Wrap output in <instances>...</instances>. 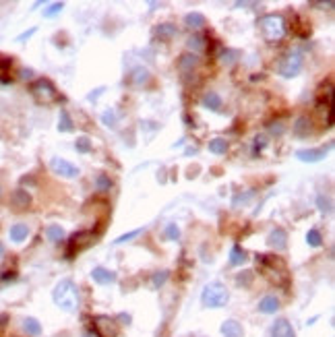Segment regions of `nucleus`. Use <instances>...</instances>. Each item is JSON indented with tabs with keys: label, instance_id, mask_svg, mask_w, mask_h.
I'll use <instances>...</instances> for the list:
<instances>
[{
	"label": "nucleus",
	"instance_id": "1",
	"mask_svg": "<svg viewBox=\"0 0 335 337\" xmlns=\"http://www.w3.org/2000/svg\"><path fill=\"white\" fill-rule=\"evenodd\" d=\"M52 300L54 304L64 310V312H75L81 306V298H79V290L75 285L73 279H62L56 283L54 292H52Z\"/></svg>",
	"mask_w": 335,
	"mask_h": 337
},
{
	"label": "nucleus",
	"instance_id": "2",
	"mask_svg": "<svg viewBox=\"0 0 335 337\" xmlns=\"http://www.w3.org/2000/svg\"><path fill=\"white\" fill-rule=\"evenodd\" d=\"M257 25L261 27L265 41H269V43H275V41L283 39V35H285V21L281 15H275V13L265 15L259 19Z\"/></svg>",
	"mask_w": 335,
	"mask_h": 337
},
{
	"label": "nucleus",
	"instance_id": "3",
	"mask_svg": "<svg viewBox=\"0 0 335 337\" xmlns=\"http://www.w3.org/2000/svg\"><path fill=\"white\" fill-rule=\"evenodd\" d=\"M228 300H230V292L219 281L207 283L203 294H201V302H203V306H207V308H221V306L228 304Z\"/></svg>",
	"mask_w": 335,
	"mask_h": 337
},
{
	"label": "nucleus",
	"instance_id": "4",
	"mask_svg": "<svg viewBox=\"0 0 335 337\" xmlns=\"http://www.w3.org/2000/svg\"><path fill=\"white\" fill-rule=\"evenodd\" d=\"M31 93L39 104H52L58 100V91L50 79H37L31 85Z\"/></svg>",
	"mask_w": 335,
	"mask_h": 337
},
{
	"label": "nucleus",
	"instance_id": "5",
	"mask_svg": "<svg viewBox=\"0 0 335 337\" xmlns=\"http://www.w3.org/2000/svg\"><path fill=\"white\" fill-rule=\"evenodd\" d=\"M302 71V56L298 52H292L283 56V60L279 62V75L290 79V77H296L298 73Z\"/></svg>",
	"mask_w": 335,
	"mask_h": 337
},
{
	"label": "nucleus",
	"instance_id": "6",
	"mask_svg": "<svg viewBox=\"0 0 335 337\" xmlns=\"http://www.w3.org/2000/svg\"><path fill=\"white\" fill-rule=\"evenodd\" d=\"M50 170L56 176H62V178H77L81 174L77 166H73L71 162L62 160V157H52V160H50Z\"/></svg>",
	"mask_w": 335,
	"mask_h": 337
},
{
	"label": "nucleus",
	"instance_id": "7",
	"mask_svg": "<svg viewBox=\"0 0 335 337\" xmlns=\"http://www.w3.org/2000/svg\"><path fill=\"white\" fill-rule=\"evenodd\" d=\"M91 240H93V234H91V232H79V234H75V236L71 238V242H69V251H66V259H73L75 251L79 253L81 249H85V246L91 244Z\"/></svg>",
	"mask_w": 335,
	"mask_h": 337
},
{
	"label": "nucleus",
	"instance_id": "8",
	"mask_svg": "<svg viewBox=\"0 0 335 337\" xmlns=\"http://www.w3.org/2000/svg\"><path fill=\"white\" fill-rule=\"evenodd\" d=\"M331 147V145H329ZM329 147H319V149H300L296 151V157L300 162H308V164H315V162H321L325 160V155H327V149Z\"/></svg>",
	"mask_w": 335,
	"mask_h": 337
},
{
	"label": "nucleus",
	"instance_id": "9",
	"mask_svg": "<svg viewBox=\"0 0 335 337\" xmlns=\"http://www.w3.org/2000/svg\"><path fill=\"white\" fill-rule=\"evenodd\" d=\"M271 337H296V331L285 319H277L271 327Z\"/></svg>",
	"mask_w": 335,
	"mask_h": 337
},
{
	"label": "nucleus",
	"instance_id": "10",
	"mask_svg": "<svg viewBox=\"0 0 335 337\" xmlns=\"http://www.w3.org/2000/svg\"><path fill=\"white\" fill-rule=\"evenodd\" d=\"M11 205H13L15 209H27V207L31 205V197H29V192L23 190V188L13 190V195H11Z\"/></svg>",
	"mask_w": 335,
	"mask_h": 337
},
{
	"label": "nucleus",
	"instance_id": "11",
	"mask_svg": "<svg viewBox=\"0 0 335 337\" xmlns=\"http://www.w3.org/2000/svg\"><path fill=\"white\" fill-rule=\"evenodd\" d=\"M91 277L100 285H108V283H114L116 281V273L110 271V269H104V267H95L93 271H91Z\"/></svg>",
	"mask_w": 335,
	"mask_h": 337
},
{
	"label": "nucleus",
	"instance_id": "12",
	"mask_svg": "<svg viewBox=\"0 0 335 337\" xmlns=\"http://www.w3.org/2000/svg\"><path fill=\"white\" fill-rule=\"evenodd\" d=\"M221 335L223 337H242L244 331H242V325L234 319H228L221 323Z\"/></svg>",
	"mask_w": 335,
	"mask_h": 337
},
{
	"label": "nucleus",
	"instance_id": "13",
	"mask_svg": "<svg viewBox=\"0 0 335 337\" xmlns=\"http://www.w3.org/2000/svg\"><path fill=\"white\" fill-rule=\"evenodd\" d=\"M285 240H288V234H285L281 228H275V230L269 234V240H267V242H269V246H273L275 251H283L285 246H288Z\"/></svg>",
	"mask_w": 335,
	"mask_h": 337
},
{
	"label": "nucleus",
	"instance_id": "14",
	"mask_svg": "<svg viewBox=\"0 0 335 337\" xmlns=\"http://www.w3.org/2000/svg\"><path fill=\"white\" fill-rule=\"evenodd\" d=\"M197 64H199V58L195 54H182L180 60H178V69H180V73H184V75H190Z\"/></svg>",
	"mask_w": 335,
	"mask_h": 337
},
{
	"label": "nucleus",
	"instance_id": "15",
	"mask_svg": "<svg viewBox=\"0 0 335 337\" xmlns=\"http://www.w3.org/2000/svg\"><path fill=\"white\" fill-rule=\"evenodd\" d=\"M259 310L263 314H273L279 310V300L275 296H265L261 302H259Z\"/></svg>",
	"mask_w": 335,
	"mask_h": 337
},
{
	"label": "nucleus",
	"instance_id": "16",
	"mask_svg": "<svg viewBox=\"0 0 335 337\" xmlns=\"http://www.w3.org/2000/svg\"><path fill=\"white\" fill-rule=\"evenodd\" d=\"M312 132V122L308 116H300L296 118V124H294V134H298V137H308V134Z\"/></svg>",
	"mask_w": 335,
	"mask_h": 337
},
{
	"label": "nucleus",
	"instance_id": "17",
	"mask_svg": "<svg viewBox=\"0 0 335 337\" xmlns=\"http://www.w3.org/2000/svg\"><path fill=\"white\" fill-rule=\"evenodd\" d=\"M9 234H11V240L19 244V242H23V240L29 236V228L25 226V223H15Z\"/></svg>",
	"mask_w": 335,
	"mask_h": 337
},
{
	"label": "nucleus",
	"instance_id": "18",
	"mask_svg": "<svg viewBox=\"0 0 335 337\" xmlns=\"http://www.w3.org/2000/svg\"><path fill=\"white\" fill-rule=\"evenodd\" d=\"M153 33L158 35L162 41H168V39H172V37L176 35V27H174V25H170V23H162V25L155 27V31H153Z\"/></svg>",
	"mask_w": 335,
	"mask_h": 337
},
{
	"label": "nucleus",
	"instance_id": "19",
	"mask_svg": "<svg viewBox=\"0 0 335 337\" xmlns=\"http://www.w3.org/2000/svg\"><path fill=\"white\" fill-rule=\"evenodd\" d=\"M203 106L207 110H213V112H219L221 110V98L215 93V91H209L203 95Z\"/></svg>",
	"mask_w": 335,
	"mask_h": 337
},
{
	"label": "nucleus",
	"instance_id": "20",
	"mask_svg": "<svg viewBox=\"0 0 335 337\" xmlns=\"http://www.w3.org/2000/svg\"><path fill=\"white\" fill-rule=\"evenodd\" d=\"M23 331H25L27 335H31V337H37V335L41 333V325H39V321H37V319L27 317V319L23 321Z\"/></svg>",
	"mask_w": 335,
	"mask_h": 337
},
{
	"label": "nucleus",
	"instance_id": "21",
	"mask_svg": "<svg viewBox=\"0 0 335 337\" xmlns=\"http://www.w3.org/2000/svg\"><path fill=\"white\" fill-rule=\"evenodd\" d=\"M184 23L188 25V27H193V29H201L205 25V17L201 15V13H188L186 17H184Z\"/></svg>",
	"mask_w": 335,
	"mask_h": 337
},
{
	"label": "nucleus",
	"instance_id": "22",
	"mask_svg": "<svg viewBox=\"0 0 335 337\" xmlns=\"http://www.w3.org/2000/svg\"><path fill=\"white\" fill-rule=\"evenodd\" d=\"M205 35H201V33H195V35H190L188 37V48L190 50H195V52H201V50H205Z\"/></svg>",
	"mask_w": 335,
	"mask_h": 337
},
{
	"label": "nucleus",
	"instance_id": "23",
	"mask_svg": "<svg viewBox=\"0 0 335 337\" xmlns=\"http://www.w3.org/2000/svg\"><path fill=\"white\" fill-rule=\"evenodd\" d=\"M58 130H60V132H69V130H73V120H71V116H69V112H66V110H60Z\"/></svg>",
	"mask_w": 335,
	"mask_h": 337
},
{
	"label": "nucleus",
	"instance_id": "24",
	"mask_svg": "<svg viewBox=\"0 0 335 337\" xmlns=\"http://www.w3.org/2000/svg\"><path fill=\"white\" fill-rule=\"evenodd\" d=\"M244 261H247V253H244L242 246H232V251H230V263H232V265H242Z\"/></svg>",
	"mask_w": 335,
	"mask_h": 337
},
{
	"label": "nucleus",
	"instance_id": "25",
	"mask_svg": "<svg viewBox=\"0 0 335 337\" xmlns=\"http://www.w3.org/2000/svg\"><path fill=\"white\" fill-rule=\"evenodd\" d=\"M209 151L215 153V155L226 153L228 151V141L226 139H213V141H209Z\"/></svg>",
	"mask_w": 335,
	"mask_h": 337
},
{
	"label": "nucleus",
	"instance_id": "26",
	"mask_svg": "<svg viewBox=\"0 0 335 337\" xmlns=\"http://www.w3.org/2000/svg\"><path fill=\"white\" fill-rule=\"evenodd\" d=\"M46 236H48L50 242H58V240L64 238V230L60 226H56V223H52V226L46 228Z\"/></svg>",
	"mask_w": 335,
	"mask_h": 337
},
{
	"label": "nucleus",
	"instance_id": "27",
	"mask_svg": "<svg viewBox=\"0 0 335 337\" xmlns=\"http://www.w3.org/2000/svg\"><path fill=\"white\" fill-rule=\"evenodd\" d=\"M306 242L310 244V246H321L323 244V238H321V234H319V230H308V234H306Z\"/></svg>",
	"mask_w": 335,
	"mask_h": 337
},
{
	"label": "nucleus",
	"instance_id": "28",
	"mask_svg": "<svg viewBox=\"0 0 335 337\" xmlns=\"http://www.w3.org/2000/svg\"><path fill=\"white\" fill-rule=\"evenodd\" d=\"M75 147H77L79 153H89V151H91V141H89L87 137H79L75 141Z\"/></svg>",
	"mask_w": 335,
	"mask_h": 337
},
{
	"label": "nucleus",
	"instance_id": "29",
	"mask_svg": "<svg viewBox=\"0 0 335 337\" xmlns=\"http://www.w3.org/2000/svg\"><path fill=\"white\" fill-rule=\"evenodd\" d=\"M95 184H98V190H104V192L112 188V180H110L106 174H100V176L95 178Z\"/></svg>",
	"mask_w": 335,
	"mask_h": 337
},
{
	"label": "nucleus",
	"instance_id": "30",
	"mask_svg": "<svg viewBox=\"0 0 335 337\" xmlns=\"http://www.w3.org/2000/svg\"><path fill=\"white\" fill-rule=\"evenodd\" d=\"M102 122H104L106 126H112V128H114V126H116V114H114V110L104 112V114H102Z\"/></svg>",
	"mask_w": 335,
	"mask_h": 337
},
{
	"label": "nucleus",
	"instance_id": "31",
	"mask_svg": "<svg viewBox=\"0 0 335 337\" xmlns=\"http://www.w3.org/2000/svg\"><path fill=\"white\" fill-rule=\"evenodd\" d=\"M149 79L147 69H135L132 71V83H145Z\"/></svg>",
	"mask_w": 335,
	"mask_h": 337
},
{
	"label": "nucleus",
	"instance_id": "32",
	"mask_svg": "<svg viewBox=\"0 0 335 337\" xmlns=\"http://www.w3.org/2000/svg\"><path fill=\"white\" fill-rule=\"evenodd\" d=\"M166 238L172 240V242H176L178 238H180V230H178L176 223H170V226L166 228Z\"/></svg>",
	"mask_w": 335,
	"mask_h": 337
},
{
	"label": "nucleus",
	"instance_id": "33",
	"mask_svg": "<svg viewBox=\"0 0 335 337\" xmlns=\"http://www.w3.org/2000/svg\"><path fill=\"white\" fill-rule=\"evenodd\" d=\"M166 279H168V271H158L151 277V283H153V287H160L166 283Z\"/></svg>",
	"mask_w": 335,
	"mask_h": 337
},
{
	"label": "nucleus",
	"instance_id": "34",
	"mask_svg": "<svg viewBox=\"0 0 335 337\" xmlns=\"http://www.w3.org/2000/svg\"><path fill=\"white\" fill-rule=\"evenodd\" d=\"M62 9H64V5H62V3H54V5H50L46 11H43V17H48V19H50V17H56Z\"/></svg>",
	"mask_w": 335,
	"mask_h": 337
},
{
	"label": "nucleus",
	"instance_id": "35",
	"mask_svg": "<svg viewBox=\"0 0 335 337\" xmlns=\"http://www.w3.org/2000/svg\"><path fill=\"white\" fill-rule=\"evenodd\" d=\"M317 205H319V209H321L323 213H329V211H331V201H329L327 197H323V195L317 197Z\"/></svg>",
	"mask_w": 335,
	"mask_h": 337
},
{
	"label": "nucleus",
	"instance_id": "36",
	"mask_svg": "<svg viewBox=\"0 0 335 337\" xmlns=\"http://www.w3.org/2000/svg\"><path fill=\"white\" fill-rule=\"evenodd\" d=\"M141 234V230H132V232H128V234H122V236H118L116 240H114V244H122V242H128L130 238H135V236H139Z\"/></svg>",
	"mask_w": 335,
	"mask_h": 337
},
{
	"label": "nucleus",
	"instance_id": "37",
	"mask_svg": "<svg viewBox=\"0 0 335 337\" xmlns=\"http://www.w3.org/2000/svg\"><path fill=\"white\" fill-rule=\"evenodd\" d=\"M13 64V58H9V56H3V54H0V69H9V66Z\"/></svg>",
	"mask_w": 335,
	"mask_h": 337
},
{
	"label": "nucleus",
	"instance_id": "38",
	"mask_svg": "<svg viewBox=\"0 0 335 337\" xmlns=\"http://www.w3.org/2000/svg\"><path fill=\"white\" fill-rule=\"evenodd\" d=\"M269 130H271L273 134H281V132H283V126H281V122H271V124H269Z\"/></svg>",
	"mask_w": 335,
	"mask_h": 337
},
{
	"label": "nucleus",
	"instance_id": "39",
	"mask_svg": "<svg viewBox=\"0 0 335 337\" xmlns=\"http://www.w3.org/2000/svg\"><path fill=\"white\" fill-rule=\"evenodd\" d=\"M19 77L23 79V81H25V79H31V77H33V71H31V69H21V71H19Z\"/></svg>",
	"mask_w": 335,
	"mask_h": 337
},
{
	"label": "nucleus",
	"instance_id": "40",
	"mask_svg": "<svg viewBox=\"0 0 335 337\" xmlns=\"http://www.w3.org/2000/svg\"><path fill=\"white\" fill-rule=\"evenodd\" d=\"M251 195H253V192H247V195H238V197L234 199V205H240V203H244V201H249V199H251Z\"/></svg>",
	"mask_w": 335,
	"mask_h": 337
},
{
	"label": "nucleus",
	"instance_id": "41",
	"mask_svg": "<svg viewBox=\"0 0 335 337\" xmlns=\"http://www.w3.org/2000/svg\"><path fill=\"white\" fill-rule=\"evenodd\" d=\"M265 143H267V141H265L263 134H261V137H257V139H255V151H257V149H263V147H265Z\"/></svg>",
	"mask_w": 335,
	"mask_h": 337
},
{
	"label": "nucleus",
	"instance_id": "42",
	"mask_svg": "<svg viewBox=\"0 0 335 337\" xmlns=\"http://www.w3.org/2000/svg\"><path fill=\"white\" fill-rule=\"evenodd\" d=\"M33 33H35V27H33V29H29V31H25V33H21V35L17 37V41H25V39H27V37H31Z\"/></svg>",
	"mask_w": 335,
	"mask_h": 337
},
{
	"label": "nucleus",
	"instance_id": "43",
	"mask_svg": "<svg viewBox=\"0 0 335 337\" xmlns=\"http://www.w3.org/2000/svg\"><path fill=\"white\" fill-rule=\"evenodd\" d=\"M83 337H100V333L98 331H85Z\"/></svg>",
	"mask_w": 335,
	"mask_h": 337
},
{
	"label": "nucleus",
	"instance_id": "44",
	"mask_svg": "<svg viewBox=\"0 0 335 337\" xmlns=\"http://www.w3.org/2000/svg\"><path fill=\"white\" fill-rule=\"evenodd\" d=\"M312 7H335V3H312Z\"/></svg>",
	"mask_w": 335,
	"mask_h": 337
},
{
	"label": "nucleus",
	"instance_id": "45",
	"mask_svg": "<svg viewBox=\"0 0 335 337\" xmlns=\"http://www.w3.org/2000/svg\"><path fill=\"white\" fill-rule=\"evenodd\" d=\"M5 255V246H3V242H0V257Z\"/></svg>",
	"mask_w": 335,
	"mask_h": 337
},
{
	"label": "nucleus",
	"instance_id": "46",
	"mask_svg": "<svg viewBox=\"0 0 335 337\" xmlns=\"http://www.w3.org/2000/svg\"><path fill=\"white\" fill-rule=\"evenodd\" d=\"M0 197H3V190H0Z\"/></svg>",
	"mask_w": 335,
	"mask_h": 337
}]
</instances>
